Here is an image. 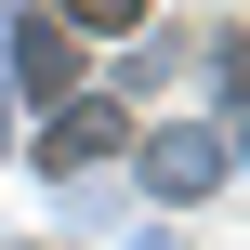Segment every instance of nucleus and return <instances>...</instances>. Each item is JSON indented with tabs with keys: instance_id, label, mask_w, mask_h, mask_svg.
<instances>
[{
	"instance_id": "1",
	"label": "nucleus",
	"mask_w": 250,
	"mask_h": 250,
	"mask_svg": "<svg viewBox=\"0 0 250 250\" xmlns=\"http://www.w3.org/2000/svg\"><path fill=\"white\" fill-rule=\"evenodd\" d=\"M13 66H26V92H40V105H53V92H79V53H66V26H53V13H26V26H13Z\"/></svg>"
},
{
	"instance_id": "2",
	"label": "nucleus",
	"mask_w": 250,
	"mask_h": 250,
	"mask_svg": "<svg viewBox=\"0 0 250 250\" xmlns=\"http://www.w3.org/2000/svg\"><path fill=\"white\" fill-rule=\"evenodd\" d=\"M105 145H119V105H66V119L40 132V158H53V171H79V158H105Z\"/></svg>"
},
{
	"instance_id": "3",
	"label": "nucleus",
	"mask_w": 250,
	"mask_h": 250,
	"mask_svg": "<svg viewBox=\"0 0 250 250\" xmlns=\"http://www.w3.org/2000/svg\"><path fill=\"white\" fill-rule=\"evenodd\" d=\"M211 171H224L211 132H171V145H158V185H211Z\"/></svg>"
},
{
	"instance_id": "4",
	"label": "nucleus",
	"mask_w": 250,
	"mask_h": 250,
	"mask_svg": "<svg viewBox=\"0 0 250 250\" xmlns=\"http://www.w3.org/2000/svg\"><path fill=\"white\" fill-rule=\"evenodd\" d=\"M66 13H79V26H132L145 0H66Z\"/></svg>"
}]
</instances>
